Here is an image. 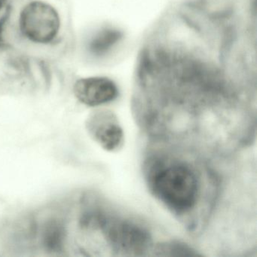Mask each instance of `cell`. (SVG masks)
I'll use <instances>...</instances> for the list:
<instances>
[{
    "instance_id": "5b68a950",
    "label": "cell",
    "mask_w": 257,
    "mask_h": 257,
    "mask_svg": "<svg viewBox=\"0 0 257 257\" xmlns=\"http://www.w3.org/2000/svg\"><path fill=\"white\" fill-rule=\"evenodd\" d=\"M76 98L86 106H97L113 101L118 95L115 82L106 77L81 79L73 88Z\"/></svg>"
},
{
    "instance_id": "6da1fadb",
    "label": "cell",
    "mask_w": 257,
    "mask_h": 257,
    "mask_svg": "<svg viewBox=\"0 0 257 257\" xmlns=\"http://www.w3.org/2000/svg\"><path fill=\"white\" fill-rule=\"evenodd\" d=\"M148 173L149 187L165 207L177 214L195 208L200 196V181L190 165L156 161Z\"/></svg>"
},
{
    "instance_id": "277c9868",
    "label": "cell",
    "mask_w": 257,
    "mask_h": 257,
    "mask_svg": "<svg viewBox=\"0 0 257 257\" xmlns=\"http://www.w3.org/2000/svg\"><path fill=\"white\" fill-rule=\"evenodd\" d=\"M85 127L90 137L106 151L115 153L122 148L124 132L111 111L101 109L91 112L85 121Z\"/></svg>"
},
{
    "instance_id": "ba28073f",
    "label": "cell",
    "mask_w": 257,
    "mask_h": 257,
    "mask_svg": "<svg viewBox=\"0 0 257 257\" xmlns=\"http://www.w3.org/2000/svg\"><path fill=\"white\" fill-rule=\"evenodd\" d=\"M64 238L63 228L58 222H51L44 233V242L48 249L57 250L61 248Z\"/></svg>"
},
{
    "instance_id": "52a82bcc",
    "label": "cell",
    "mask_w": 257,
    "mask_h": 257,
    "mask_svg": "<svg viewBox=\"0 0 257 257\" xmlns=\"http://www.w3.org/2000/svg\"><path fill=\"white\" fill-rule=\"evenodd\" d=\"M155 251L157 255L169 256H198L195 249L184 243L177 241L166 242L156 246Z\"/></svg>"
},
{
    "instance_id": "8992f818",
    "label": "cell",
    "mask_w": 257,
    "mask_h": 257,
    "mask_svg": "<svg viewBox=\"0 0 257 257\" xmlns=\"http://www.w3.org/2000/svg\"><path fill=\"white\" fill-rule=\"evenodd\" d=\"M122 33L114 28H106L97 33L90 41L88 49L93 55L101 56L107 53L122 38Z\"/></svg>"
},
{
    "instance_id": "30bf717a",
    "label": "cell",
    "mask_w": 257,
    "mask_h": 257,
    "mask_svg": "<svg viewBox=\"0 0 257 257\" xmlns=\"http://www.w3.org/2000/svg\"><path fill=\"white\" fill-rule=\"evenodd\" d=\"M6 2H7V0H0V10L3 8Z\"/></svg>"
},
{
    "instance_id": "9c48e42d",
    "label": "cell",
    "mask_w": 257,
    "mask_h": 257,
    "mask_svg": "<svg viewBox=\"0 0 257 257\" xmlns=\"http://www.w3.org/2000/svg\"><path fill=\"white\" fill-rule=\"evenodd\" d=\"M10 16V8L6 11L4 13V16L0 18V49L4 46V28H5L6 24H7V21H8L9 18Z\"/></svg>"
},
{
    "instance_id": "7a4b0ae2",
    "label": "cell",
    "mask_w": 257,
    "mask_h": 257,
    "mask_svg": "<svg viewBox=\"0 0 257 257\" xmlns=\"http://www.w3.org/2000/svg\"><path fill=\"white\" fill-rule=\"evenodd\" d=\"M94 225L101 228L112 249L124 255H141L151 244L148 230L135 221L97 213Z\"/></svg>"
},
{
    "instance_id": "3957f363",
    "label": "cell",
    "mask_w": 257,
    "mask_h": 257,
    "mask_svg": "<svg viewBox=\"0 0 257 257\" xmlns=\"http://www.w3.org/2000/svg\"><path fill=\"white\" fill-rule=\"evenodd\" d=\"M60 18L49 4L35 1L28 4L20 16V29L26 38L34 43H52L60 30Z\"/></svg>"
}]
</instances>
